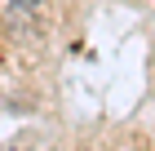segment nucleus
<instances>
[{"mask_svg":"<svg viewBox=\"0 0 155 151\" xmlns=\"http://www.w3.org/2000/svg\"><path fill=\"white\" fill-rule=\"evenodd\" d=\"M5 5H9V13H13V18H22V13H36V5H40V0H5Z\"/></svg>","mask_w":155,"mask_h":151,"instance_id":"f257e3e1","label":"nucleus"}]
</instances>
